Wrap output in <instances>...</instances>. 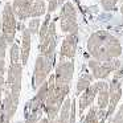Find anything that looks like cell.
<instances>
[{
	"label": "cell",
	"instance_id": "21",
	"mask_svg": "<svg viewBox=\"0 0 123 123\" xmlns=\"http://www.w3.org/2000/svg\"><path fill=\"white\" fill-rule=\"evenodd\" d=\"M7 46H8V44H7V41L4 40V38L1 37V36H0V58H4V60H6Z\"/></svg>",
	"mask_w": 123,
	"mask_h": 123
},
{
	"label": "cell",
	"instance_id": "3",
	"mask_svg": "<svg viewBox=\"0 0 123 123\" xmlns=\"http://www.w3.org/2000/svg\"><path fill=\"white\" fill-rule=\"evenodd\" d=\"M54 60H56V57H45L43 54L37 56L32 77V87L35 90H37L49 77V73L52 72L54 66Z\"/></svg>",
	"mask_w": 123,
	"mask_h": 123
},
{
	"label": "cell",
	"instance_id": "15",
	"mask_svg": "<svg viewBox=\"0 0 123 123\" xmlns=\"http://www.w3.org/2000/svg\"><path fill=\"white\" fill-rule=\"evenodd\" d=\"M46 13V4L44 0H35L32 4V8H31V17H41L43 15Z\"/></svg>",
	"mask_w": 123,
	"mask_h": 123
},
{
	"label": "cell",
	"instance_id": "25",
	"mask_svg": "<svg viewBox=\"0 0 123 123\" xmlns=\"http://www.w3.org/2000/svg\"><path fill=\"white\" fill-rule=\"evenodd\" d=\"M6 73V60L0 58V74H4Z\"/></svg>",
	"mask_w": 123,
	"mask_h": 123
},
{
	"label": "cell",
	"instance_id": "7",
	"mask_svg": "<svg viewBox=\"0 0 123 123\" xmlns=\"http://www.w3.org/2000/svg\"><path fill=\"white\" fill-rule=\"evenodd\" d=\"M120 66V62L117 58L111 61H98V60H91L89 62V68L93 72V77L95 78H106L111 72L117 70Z\"/></svg>",
	"mask_w": 123,
	"mask_h": 123
},
{
	"label": "cell",
	"instance_id": "11",
	"mask_svg": "<svg viewBox=\"0 0 123 123\" xmlns=\"http://www.w3.org/2000/svg\"><path fill=\"white\" fill-rule=\"evenodd\" d=\"M120 95H122V89H120V82L119 80L114 78L112 82L110 83V87H109V110H107V115H111L115 110V106L117 103L119 102Z\"/></svg>",
	"mask_w": 123,
	"mask_h": 123
},
{
	"label": "cell",
	"instance_id": "16",
	"mask_svg": "<svg viewBox=\"0 0 123 123\" xmlns=\"http://www.w3.org/2000/svg\"><path fill=\"white\" fill-rule=\"evenodd\" d=\"M91 81H93V75H90V74L81 75L80 80H78V83H77V93H81V91L86 90L90 86Z\"/></svg>",
	"mask_w": 123,
	"mask_h": 123
},
{
	"label": "cell",
	"instance_id": "24",
	"mask_svg": "<svg viewBox=\"0 0 123 123\" xmlns=\"http://www.w3.org/2000/svg\"><path fill=\"white\" fill-rule=\"evenodd\" d=\"M4 85H6V80H4V74H0V98L4 90Z\"/></svg>",
	"mask_w": 123,
	"mask_h": 123
},
{
	"label": "cell",
	"instance_id": "8",
	"mask_svg": "<svg viewBox=\"0 0 123 123\" xmlns=\"http://www.w3.org/2000/svg\"><path fill=\"white\" fill-rule=\"evenodd\" d=\"M74 73V62L73 61H60L56 66L54 73V82L57 85H70V81Z\"/></svg>",
	"mask_w": 123,
	"mask_h": 123
},
{
	"label": "cell",
	"instance_id": "23",
	"mask_svg": "<svg viewBox=\"0 0 123 123\" xmlns=\"http://www.w3.org/2000/svg\"><path fill=\"white\" fill-rule=\"evenodd\" d=\"M75 120V105H74V101L72 103V107H70V118H69V123H74Z\"/></svg>",
	"mask_w": 123,
	"mask_h": 123
},
{
	"label": "cell",
	"instance_id": "2",
	"mask_svg": "<svg viewBox=\"0 0 123 123\" xmlns=\"http://www.w3.org/2000/svg\"><path fill=\"white\" fill-rule=\"evenodd\" d=\"M17 31V19L13 13L12 4L6 3L1 12V25H0V36L7 41V44H12L16 37Z\"/></svg>",
	"mask_w": 123,
	"mask_h": 123
},
{
	"label": "cell",
	"instance_id": "5",
	"mask_svg": "<svg viewBox=\"0 0 123 123\" xmlns=\"http://www.w3.org/2000/svg\"><path fill=\"white\" fill-rule=\"evenodd\" d=\"M21 75H23V65L20 62L9 64L8 72H7V81L6 85L9 90L12 97L20 98V91H21Z\"/></svg>",
	"mask_w": 123,
	"mask_h": 123
},
{
	"label": "cell",
	"instance_id": "28",
	"mask_svg": "<svg viewBox=\"0 0 123 123\" xmlns=\"http://www.w3.org/2000/svg\"><path fill=\"white\" fill-rule=\"evenodd\" d=\"M0 107H1V98H0Z\"/></svg>",
	"mask_w": 123,
	"mask_h": 123
},
{
	"label": "cell",
	"instance_id": "9",
	"mask_svg": "<svg viewBox=\"0 0 123 123\" xmlns=\"http://www.w3.org/2000/svg\"><path fill=\"white\" fill-rule=\"evenodd\" d=\"M78 45V32L75 33H68L66 37L64 38L60 50V61L64 60H73L77 52Z\"/></svg>",
	"mask_w": 123,
	"mask_h": 123
},
{
	"label": "cell",
	"instance_id": "22",
	"mask_svg": "<svg viewBox=\"0 0 123 123\" xmlns=\"http://www.w3.org/2000/svg\"><path fill=\"white\" fill-rule=\"evenodd\" d=\"M111 123H123V106L119 109V111H118V114L115 115V118L112 119Z\"/></svg>",
	"mask_w": 123,
	"mask_h": 123
},
{
	"label": "cell",
	"instance_id": "10",
	"mask_svg": "<svg viewBox=\"0 0 123 123\" xmlns=\"http://www.w3.org/2000/svg\"><path fill=\"white\" fill-rule=\"evenodd\" d=\"M35 0H13L12 1V9L17 20L24 21L31 17V8Z\"/></svg>",
	"mask_w": 123,
	"mask_h": 123
},
{
	"label": "cell",
	"instance_id": "17",
	"mask_svg": "<svg viewBox=\"0 0 123 123\" xmlns=\"http://www.w3.org/2000/svg\"><path fill=\"white\" fill-rule=\"evenodd\" d=\"M9 60H11V64L20 61V46L17 43H12L11 49H9Z\"/></svg>",
	"mask_w": 123,
	"mask_h": 123
},
{
	"label": "cell",
	"instance_id": "1",
	"mask_svg": "<svg viewBox=\"0 0 123 123\" xmlns=\"http://www.w3.org/2000/svg\"><path fill=\"white\" fill-rule=\"evenodd\" d=\"M87 50L94 60L111 61L120 56L122 45L119 40L107 31H97L89 37Z\"/></svg>",
	"mask_w": 123,
	"mask_h": 123
},
{
	"label": "cell",
	"instance_id": "4",
	"mask_svg": "<svg viewBox=\"0 0 123 123\" xmlns=\"http://www.w3.org/2000/svg\"><path fill=\"white\" fill-rule=\"evenodd\" d=\"M60 25L64 33H75L78 32V23H77V12L70 1H65L61 7L60 13Z\"/></svg>",
	"mask_w": 123,
	"mask_h": 123
},
{
	"label": "cell",
	"instance_id": "19",
	"mask_svg": "<svg viewBox=\"0 0 123 123\" xmlns=\"http://www.w3.org/2000/svg\"><path fill=\"white\" fill-rule=\"evenodd\" d=\"M40 25H41L40 17H33V19H31L29 23H28V29H29L31 35H37L38 31H40Z\"/></svg>",
	"mask_w": 123,
	"mask_h": 123
},
{
	"label": "cell",
	"instance_id": "20",
	"mask_svg": "<svg viewBox=\"0 0 123 123\" xmlns=\"http://www.w3.org/2000/svg\"><path fill=\"white\" fill-rule=\"evenodd\" d=\"M118 0H101V6L105 11H112L117 6Z\"/></svg>",
	"mask_w": 123,
	"mask_h": 123
},
{
	"label": "cell",
	"instance_id": "13",
	"mask_svg": "<svg viewBox=\"0 0 123 123\" xmlns=\"http://www.w3.org/2000/svg\"><path fill=\"white\" fill-rule=\"evenodd\" d=\"M102 83H103V82H98V83H94V85H90L85 90V93H83L82 97L80 98V110H81V111H83L86 107L90 106V105L93 103L94 98H95L97 93H98L99 89H101Z\"/></svg>",
	"mask_w": 123,
	"mask_h": 123
},
{
	"label": "cell",
	"instance_id": "6",
	"mask_svg": "<svg viewBox=\"0 0 123 123\" xmlns=\"http://www.w3.org/2000/svg\"><path fill=\"white\" fill-rule=\"evenodd\" d=\"M56 46H57L56 21L52 20L44 40L40 41L38 50H40V54H43V56H45V57H56Z\"/></svg>",
	"mask_w": 123,
	"mask_h": 123
},
{
	"label": "cell",
	"instance_id": "12",
	"mask_svg": "<svg viewBox=\"0 0 123 123\" xmlns=\"http://www.w3.org/2000/svg\"><path fill=\"white\" fill-rule=\"evenodd\" d=\"M31 48H32V35H31L28 28H24L23 29V37H21V49H20V58H21L23 66H25L28 64Z\"/></svg>",
	"mask_w": 123,
	"mask_h": 123
},
{
	"label": "cell",
	"instance_id": "27",
	"mask_svg": "<svg viewBox=\"0 0 123 123\" xmlns=\"http://www.w3.org/2000/svg\"><path fill=\"white\" fill-rule=\"evenodd\" d=\"M120 11H122V13H123V6H122V8H120Z\"/></svg>",
	"mask_w": 123,
	"mask_h": 123
},
{
	"label": "cell",
	"instance_id": "18",
	"mask_svg": "<svg viewBox=\"0 0 123 123\" xmlns=\"http://www.w3.org/2000/svg\"><path fill=\"white\" fill-rule=\"evenodd\" d=\"M50 15H52V13L46 12V13H45V20H44V23L40 25V31H38V38H40V41L44 40L46 32H48L49 24H50Z\"/></svg>",
	"mask_w": 123,
	"mask_h": 123
},
{
	"label": "cell",
	"instance_id": "14",
	"mask_svg": "<svg viewBox=\"0 0 123 123\" xmlns=\"http://www.w3.org/2000/svg\"><path fill=\"white\" fill-rule=\"evenodd\" d=\"M107 105H109V85L103 82L98 91V109L105 110Z\"/></svg>",
	"mask_w": 123,
	"mask_h": 123
},
{
	"label": "cell",
	"instance_id": "26",
	"mask_svg": "<svg viewBox=\"0 0 123 123\" xmlns=\"http://www.w3.org/2000/svg\"><path fill=\"white\" fill-rule=\"evenodd\" d=\"M37 123H49V119H48V118H41Z\"/></svg>",
	"mask_w": 123,
	"mask_h": 123
}]
</instances>
